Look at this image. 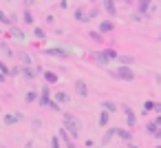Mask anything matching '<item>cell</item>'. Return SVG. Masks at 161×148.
<instances>
[{"instance_id": "9a60e30c", "label": "cell", "mask_w": 161, "mask_h": 148, "mask_svg": "<svg viewBox=\"0 0 161 148\" xmlns=\"http://www.w3.org/2000/svg\"><path fill=\"white\" fill-rule=\"evenodd\" d=\"M71 102V97L64 93V91H60V93H55V104L60 106V104H69Z\"/></svg>"}, {"instance_id": "7bdbcfd3", "label": "cell", "mask_w": 161, "mask_h": 148, "mask_svg": "<svg viewBox=\"0 0 161 148\" xmlns=\"http://www.w3.org/2000/svg\"><path fill=\"white\" fill-rule=\"evenodd\" d=\"M159 38H161V36H159Z\"/></svg>"}, {"instance_id": "ab89813d", "label": "cell", "mask_w": 161, "mask_h": 148, "mask_svg": "<svg viewBox=\"0 0 161 148\" xmlns=\"http://www.w3.org/2000/svg\"><path fill=\"white\" fill-rule=\"evenodd\" d=\"M91 3H97V0H91Z\"/></svg>"}, {"instance_id": "4316f807", "label": "cell", "mask_w": 161, "mask_h": 148, "mask_svg": "<svg viewBox=\"0 0 161 148\" xmlns=\"http://www.w3.org/2000/svg\"><path fill=\"white\" fill-rule=\"evenodd\" d=\"M11 36H14V38H18V40H22V38H25V33H22L20 29H11Z\"/></svg>"}, {"instance_id": "f1b7e54d", "label": "cell", "mask_w": 161, "mask_h": 148, "mask_svg": "<svg viewBox=\"0 0 161 148\" xmlns=\"http://www.w3.org/2000/svg\"><path fill=\"white\" fill-rule=\"evenodd\" d=\"M91 38H93L95 42H102V33H99V31H91Z\"/></svg>"}, {"instance_id": "44dd1931", "label": "cell", "mask_w": 161, "mask_h": 148, "mask_svg": "<svg viewBox=\"0 0 161 148\" xmlns=\"http://www.w3.org/2000/svg\"><path fill=\"white\" fill-rule=\"evenodd\" d=\"M20 73H25V77H27V80H33V77H36V71H33L31 66H25V69H20Z\"/></svg>"}, {"instance_id": "4fadbf2b", "label": "cell", "mask_w": 161, "mask_h": 148, "mask_svg": "<svg viewBox=\"0 0 161 148\" xmlns=\"http://www.w3.org/2000/svg\"><path fill=\"white\" fill-rule=\"evenodd\" d=\"M110 117H113V115H110L108 111H102V113H99V119H97V122H99V126H104V128H106V126L110 124Z\"/></svg>"}, {"instance_id": "e575fe53", "label": "cell", "mask_w": 161, "mask_h": 148, "mask_svg": "<svg viewBox=\"0 0 161 148\" xmlns=\"http://www.w3.org/2000/svg\"><path fill=\"white\" fill-rule=\"evenodd\" d=\"M33 5V0H25V7H31Z\"/></svg>"}, {"instance_id": "9c48e42d", "label": "cell", "mask_w": 161, "mask_h": 148, "mask_svg": "<svg viewBox=\"0 0 161 148\" xmlns=\"http://www.w3.org/2000/svg\"><path fill=\"white\" fill-rule=\"evenodd\" d=\"M75 91H77L80 97H88V86H86L84 80H77V82H75Z\"/></svg>"}, {"instance_id": "ac0fdd59", "label": "cell", "mask_w": 161, "mask_h": 148, "mask_svg": "<svg viewBox=\"0 0 161 148\" xmlns=\"http://www.w3.org/2000/svg\"><path fill=\"white\" fill-rule=\"evenodd\" d=\"M18 60L25 64V66H33V62H31V58H29V53H18Z\"/></svg>"}, {"instance_id": "d6986e66", "label": "cell", "mask_w": 161, "mask_h": 148, "mask_svg": "<svg viewBox=\"0 0 161 148\" xmlns=\"http://www.w3.org/2000/svg\"><path fill=\"white\" fill-rule=\"evenodd\" d=\"M157 130H159V126H157L154 122H148V124H146V133H148V135H152V137H154V135H157Z\"/></svg>"}, {"instance_id": "7a4b0ae2", "label": "cell", "mask_w": 161, "mask_h": 148, "mask_svg": "<svg viewBox=\"0 0 161 148\" xmlns=\"http://www.w3.org/2000/svg\"><path fill=\"white\" fill-rule=\"evenodd\" d=\"M110 77L121 80V82H132V80H135V73H132L130 66H121V64H119L115 71H110Z\"/></svg>"}, {"instance_id": "e0dca14e", "label": "cell", "mask_w": 161, "mask_h": 148, "mask_svg": "<svg viewBox=\"0 0 161 148\" xmlns=\"http://www.w3.org/2000/svg\"><path fill=\"white\" fill-rule=\"evenodd\" d=\"M117 137H121L124 141H128V144H130V139H132V133H130L128 128H117Z\"/></svg>"}, {"instance_id": "f546056e", "label": "cell", "mask_w": 161, "mask_h": 148, "mask_svg": "<svg viewBox=\"0 0 161 148\" xmlns=\"http://www.w3.org/2000/svg\"><path fill=\"white\" fill-rule=\"evenodd\" d=\"M0 22H3V25H11V18H7L3 11H0Z\"/></svg>"}, {"instance_id": "8fae6325", "label": "cell", "mask_w": 161, "mask_h": 148, "mask_svg": "<svg viewBox=\"0 0 161 148\" xmlns=\"http://www.w3.org/2000/svg\"><path fill=\"white\" fill-rule=\"evenodd\" d=\"M58 135H60V139H62V141L66 144V148H75V144H73V139H71V135H69V133H66L64 128H60V133H58Z\"/></svg>"}, {"instance_id": "5b68a950", "label": "cell", "mask_w": 161, "mask_h": 148, "mask_svg": "<svg viewBox=\"0 0 161 148\" xmlns=\"http://www.w3.org/2000/svg\"><path fill=\"white\" fill-rule=\"evenodd\" d=\"M150 11H152V0H139V3H137V14L141 18H148Z\"/></svg>"}, {"instance_id": "7402d4cb", "label": "cell", "mask_w": 161, "mask_h": 148, "mask_svg": "<svg viewBox=\"0 0 161 148\" xmlns=\"http://www.w3.org/2000/svg\"><path fill=\"white\" fill-rule=\"evenodd\" d=\"M44 80H47L49 84H55V82H58V75H55L53 71H44Z\"/></svg>"}, {"instance_id": "b9f144b4", "label": "cell", "mask_w": 161, "mask_h": 148, "mask_svg": "<svg viewBox=\"0 0 161 148\" xmlns=\"http://www.w3.org/2000/svg\"><path fill=\"white\" fill-rule=\"evenodd\" d=\"M157 148H161V146H157Z\"/></svg>"}, {"instance_id": "5bb4252c", "label": "cell", "mask_w": 161, "mask_h": 148, "mask_svg": "<svg viewBox=\"0 0 161 148\" xmlns=\"http://www.w3.org/2000/svg\"><path fill=\"white\" fill-rule=\"evenodd\" d=\"M115 135H117V128H115V126H113V128H106V133H104V137H102V144L106 146V144H108Z\"/></svg>"}, {"instance_id": "30bf717a", "label": "cell", "mask_w": 161, "mask_h": 148, "mask_svg": "<svg viewBox=\"0 0 161 148\" xmlns=\"http://www.w3.org/2000/svg\"><path fill=\"white\" fill-rule=\"evenodd\" d=\"M20 119H22L20 113H9V115H5V124H7V126H14V124H18Z\"/></svg>"}, {"instance_id": "484cf974", "label": "cell", "mask_w": 161, "mask_h": 148, "mask_svg": "<svg viewBox=\"0 0 161 148\" xmlns=\"http://www.w3.org/2000/svg\"><path fill=\"white\" fill-rule=\"evenodd\" d=\"M36 100H38V93H36V91H29L27 97H25V102H29V104H33Z\"/></svg>"}, {"instance_id": "cb8c5ba5", "label": "cell", "mask_w": 161, "mask_h": 148, "mask_svg": "<svg viewBox=\"0 0 161 148\" xmlns=\"http://www.w3.org/2000/svg\"><path fill=\"white\" fill-rule=\"evenodd\" d=\"M154 106H157V102H152V100H148V102H143V113L148 115L150 111H154Z\"/></svg>"}, {"instance_id": "2e32d148", "label": "cell", "mask_w": 161, "mask_h": 148, "mask_svg": "<svg viewBox=\"0 0 161 148\" xmlns=\"http://www.w3.org/2000/svg\"><path fill=\"white\" fill-rule=\"evenodd\" d=\"M102 108H104V111H108V113L113 115V113L117 111V104H115L113 100H104V102H102Z\"/></svg>"}, {"instance_id": "603a6c76", "label": "cell", "mask_w": 161, "mask_h": 148, "mask_svg": "<svg viewBox=\"0 0 161 148\" xmlns=\"http://www.w3.org/2000/svg\"><path fill=\"white\" fill-rule=\"evenodd\" d=\"M104 53H106V58H108V60H110V62H113V60H117V58H119V53H117V51H115V49H104Z\"/></svg>"}, {"instance_id": "d590c367", "label": "cell", "mask_w": 161, "mask_h": 148, "mask_svg": "<svg viewBox=\"0 0 161 148\" xmlns=\"http://www.w3.org/2000/svg\"><path fill=\"white\" fill-rule=\"evenodd\" d=\"M154 137H157V139H161V128L157 130V135H154Z\"/></svg>"}, {"instance_id": "6da1fadb", "label": "cell", "mask_w": 161, "mask_h": 148, "mask_svg": "<svg viewBox=\"0 0 161 148\" xmlns=\"http://www.w3.org/2000/svg\"><path fill=\"white\" fill-rule=\"evenodd\" d=\"M62 124H64V130L71 135V139H77V137H80V133H82V124H80V119H77L75 115L64 113V115H62Z\"/></svg>"}, {"instance_id": "277c9868", "label": "cell", "mask_w": 161, "mask_h": 148, "mask_svg": "<svg viewBox=\"0 0 161 148\" xmlns=\"http://www.w3.org/2000/svg\"><path fill=\"white\" fill-rule=\"evenodd\" d=\"M121 111H124V117H126V124H128V128L132 130V128L137 126V115H135V111H132L128 104H121Z\"/></svg>"}, {"instance_id": "8992f818", "label": "cell", "mask_w": 161, "mask_h": 148, "mask_svg": "<svg viewBox=\"0 0 161 148\" xmlns=\"http://www.w3.org/2000/svg\"><path fill=\"white\" fill-rule=\"evenodd\" d=\"M47 55H55V58H69V51L66 49H58V47H51V49H44Z\"/></svg>"}, {"instance_id": "836d02e7", "label": "cell", "mask_w": 161, "mask_h": 148, "mask_svg": "<svg viewBox=\"0 0 161 148\" xmlns=\"http://www.w3.org/2000/svg\"><path fill=\"white\" fill-rule=\"evenodd\" d=\"M0 71H3V73H9V71H7V66L3 64V60H0Z\"/></svg>"}, {"instance_id": "ffe728a7", "label": "cell", "mask_w": 161, "mask_h": 148, "mask_svg": "<svg viewBox=\"0 0 161 148\" xmlns=\"http://www.w3.org/2000/svg\"><path fill=\"white\" fill-rule=\"evenodd\" d=\"M117 60H119V64H121V66H130V64L135 62V60H132L130 55H119Z\"/></svg>"}, {"instance_id": "ba28073f", "label": "cell", "mask_w": 161, "mask_h": 148, "mask_svg": "<svg viewBox=\"0 0 161 148\" xmlns=\"http://www.w3.org/2000/svg\"><path fill=\"white\" fill-rule=\"evenodd\" d=\"M104 3V11L110 16V18H115L117 16V7H115V0H102Z\"/></svg>"}, {"instance_id": "60d3db41", "label": "cell", "mask_w": 161, "mask_h": 148, "mask_svg": "<svg viewBox=\"0 0 161 148\" xmlns=\"http://www.w3.org/2000/svg\"><path fill=\"white\" fill-rule=\"evenodd\" d=\"M0 148H5V146H0Z\"/></svg>"}, {"instance_id": "83f0119b", "label": "cell", "mask_w": 161, "mask_h": 148, "mask_svg": "<svg viewBox=\"0 0 161 148\" xmlns=\"http://www.w3.org/2000/svg\"><path fill=\"white\" fill-rule=\"evenodd\" d=\"M51 148H60V137H58V135L51 137Z\"/></svg>"}, {"instance_id": "74e56055", "label": "cell", "mask_w": 161, "mask_h": 148, "mask_svg": "<svg viewBox=\"0 0 161 148\" xmlns=\"http://www.w3.org/2000/svg\"><path fill=\"white\" fill-rule=\"evenodd\" d=\"M0 82H5V73H0Z\"/></svg>"}, {"instance_id": "3957f363", "label": "cell", "mask_w": 161, "mask_h": 148, "mask_svg": "<svg viewBox=\"0 0 161 148\" xmlns=\"http://www.w3.org/2000/svg\"><path fill=\"white\" fill-rule=\"evenodd\" d=\"M40 104H42V106H47V108H53V111H58V108H60V106L51 100L49 86H44V88H42V93H40Z\"/></svg>"}, {"instance_id": "1f68e13d", "label": "cell", "mask_w": 161, "mask_h": 148, "mask_svg": "<svg viewBox=\"0 0 161 148\" xmlns=\"http://www.w3.org/2000/svg\"><path fill=\"white\" fill-rule=\"evenodd\" d=\"M25 22H27V25H31V22H33V18H31V14H29V11H25Z\"/></svg>"}, {"instance_id": "8d00e7d4", "label": "cell", "mask_w": 161, "mask_h": 148, "mask_svg": "<svg viewBox=\"0 0 161 148\" xmlns=\"http://www.w3.org/2000/svg\"><path fill=\"white\" fill-rule=\"evenodd\" d=\"M25 148H33V144H31V141H27V146H25Z\"/></svg>"}, {"instance_id": "d4e9b609", "label": "cell", "mask_w": 161, "mask_h": 148, "mask_svg": "<svg viewBox=\"0 0 161 148\" xmlns=\"http://www.w3.org/2000/svg\"><path fill=\"white\" fill-rule=\"evenodd\" d=\"M75 20H80V22H86L88 20L86 14H84V9H75Z\"/></svg>"}, {"instance_id": "4dcf8cb0", "label": "cell", "mask_w": 161, "mask_h": 148, "mask_svg": "<svg viewBox=\"0 0 161 148\" xmlns=\"http://www.w3.org/2000/svg\"><path fill=\"white\" fill-rule=\"evenodd\" d=\"M97 16H99V11H97V9H93V11H88V14H86V18H88V20H91V18H97Z\"/></svg>"}, {"instance_id": "7c38bea8", "label": "cell", "mask_w": 161, "mask_h": 148, "mask_svg": "<svg viewBox=\"0 0 161 148\" xmlns=\"http://www.w3.org/2000/svg\"><path fill=\"white\" fill-rule=\"evenodd\" d=\"M115 29V22L113 20H104L102 25H99V33H110Z\"/></svg>"}, {"instance_id": "52a82bcc", "label": "cell", "mask_w": 161, "mask_h": 148, "mask_svg": "<svg viewBox=\"0 0 161 148\" xmlns=\"http://www.w3.org/2000/svg\"><path fill=\"white\" fill-rule=\"evenodd\" d=\"M93 60H95L99 66H108V64H110V60L106 58V53H104V51H95V53H93Z\"/></svg>"}, {"instance_id": "d6a6232c", "label": "cell", "mask_w": 161, "mask_h": 148, "mask_svg": "<svg viewBox=\"0 0 161 148\" xmlns=\"http://www.w3.org/2000/svg\"><path fill=\"white\" fill-rule=\"evenodd\" d=\"M154 124H157V126L161 128V115H157V117H154Z\"/></svg>"}, {"instance_id": "f35d334b", "label": "cell", "mask_w": 161, "mask_h": 148, "mask_svg": "<svg viewBox=\"0 0 161 148\" xmlns=\"http://www.w3.org/2000/svg\"><path fill=\"white\" fill-rule=\"evenodd\" d=\"M130 148H139V146H137V144H130Z\"/></svg>"}]
</instances>
